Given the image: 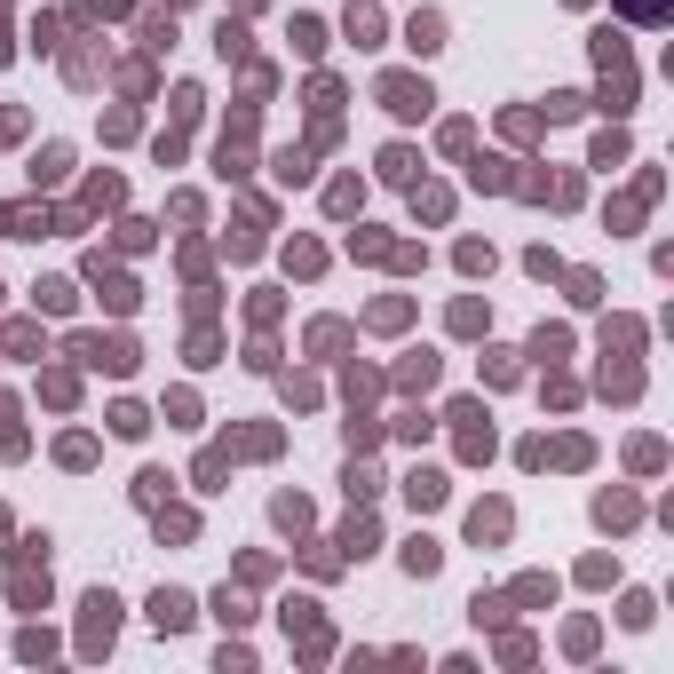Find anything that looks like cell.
<instances>
[{
  "mask_svg": "<svg viewBox=\"0 0 674 674\" xmlns=\"http://www.w3.org/2000/svg\"><path fill=\"white\" fill-rule=\"evenodd\" d=\"M381 104H389L397 119H421L437 96H429V80H413V72H389V80H381Z\"/></svg>",
  "mask_w": 674,
  "mask_h": 674,
  "instance_id": "1",
  "label": "cell"
},
{
  "mask_svg": "<svg viewBox=\"0 0 674 674\" xmlns=\"http://www.w3.org/2000/svg\"><path fill=\"white\" fill-rule=\"evenodd\" d=\"M595 389H603L611 405H635V397H643V365H635V357H603V373H595Z\"/></svg>",
  "mask_w": 674,
  "mask_h": 674,
  "instance_id": "2",
  "label": "cell"
},
{
  "mask_svg": "<svg viewBox=\"0 0 674 674\" xmlns=\"http://www.w3.org/2000/svg\"><path fill=\"white\" fill-rule=\"evenodd\" d=\"M595 524H603V532H635V524H643V500H635L627 484H611V492H595Z\"/></svg>",
  "mask_w": 674,
  "mask_h": 674,
  "instance_id": "3",
  "label": "cell"
},
{
  "mask_svg": "<svg viewBox=\"0 0 674 674\" xmlns=\"http://www.w3.org/2000/svg\"><path fill=\"white\" fill-rule=\"evenodd\" d=\"M635 96H643L635 64H603V96H595V104H603L611 119H627V112H635Z\"/></svg>",
  "mask_w": 674,
  "mask_h": 674,
  "instance_id": "4",
  "label": "cell"
},
{
  "mask_svg": "<svg viewBox=\"0 0 674 674\" xmlns=\"http://www.w3.org/2000/svg\"><path fill=\"white\" fill-rule=\"evenodd\" d=\"M508 524H516L508 500H476V508H468V540H476V548H484V540H508Z\"/></svg>",
  "mask_w": 674,
  "mask_h": 674,
  "instance_id": "5",
  "label": "cell"
},
{
  "mask_svg": "<svg viewBox=\"0 0 674 674\" xmlns=\"http://www.w3.org/2000/svg\"><path fill=\"white\" fill-rule=\"evenodd\" d=\"M643 341H651L643 318H611V326H603V357H643Z\"/></svg>",
  "mask_w": 674,
  "mask_h": 674,
  "instance_id": "6",
  "label": "cell"
},
{
  "mask_svg": "<svg viewBox=\"0 0 674 674\" xmlns=\"http://www.w3.org/2000/svg\"><path fill=\"white\" fill-rule=\"evenodd\" d=\"M627 159H635V143H627V127L611 119V127L595 135V151H587V167H603V175H611V167H627Z\"/></svg>",
  "mask_w": 674,
  "mask_h": 674,
  "instance_id": "7",
  "label": "cell"
},
{
  "mask_svg": "<svg viewBox=\"0 0 674 674\" xmlns=\"http://www.w3.org/2000/svg\"><path fill=\"white\" fill-rule=\"evenodd\" d=\"M112 627H119V603L96 587V595H88V651H104V643H112Z\"/></svg>",
  "mask_w": 674,
  "mask_h": 674,
  "instance_id": "8",
  "label": "cell"
},
{
  "mask_svg": "<svg viewBox=\"0 0 674 674\" xmlns=\"http://www.w3.org/2000/svg\"><path fill=\"white\" fill-rule=\"evenodd\" d=\"M627 468H635V476H659V468H667V437H651V429L627 437Z\"/></svg>",
  "mask_w": 674,
  "mask_h": 674,
  "instance_id": "9",
  "label": "cell"
},
{
  "mask_svg": "<svg viewBox=\"0 0 674 674\" xmlns=\"http://www.w3.org/2000/svg\"><path fill=\"white\" fill-rule=\"evenodd\" d=\"M151 627H167V635H175V627H191V595L159 587V595H151Z\"/></svg>",
  "mask_w": 674,
  "mask_h": 674,
  "instance_id": "10",
  "label": "cell"
},
{
  "mask_svg": "<svg viewBox=\"0 0 674 674\" xmlns=\"http://www.w3.org/2000/svg\"><path fill=\"white\" fill-rule=\"evenodd\" d=\"M405 48H413V56H437V48H445V16H429V8H421V16H413V32H405Z\"/></svg>",
  "mask_w": 674,
  "mask_h": 674,
  "instance_id": "11",
  "label": "cell"
},
{
  "mask_svg": "<svg viewBox=\"0 0 674 674\" xmlns=\"http://www.w3.org/2000/svg\"><path fill=\"white\" fill-rule=\"evenodd\" d=\"M587 460H595V445H587L579 429H571V437H548V468H587Z\"/></svg>",
  "mask_w": 674,
  "mask_h": 674,
  "instance_id": "12",
  "label": "cell"
},
{
  "mask_svg": "<svg viewBox=\"0 0 674 674\" xmlns=\"http://www.w3.org/2000/svg\"><path fill=\"white\" fill-rule=\"evenodd\" d=\"M405 500H413V508H437V500H445V476H437V468H413V476H405Z\"/></svg>",
  "mask_w": 674,
  "mask_h": 674,
  "instance_id": "13",
  "label": "cell"
},
{
  "mask_svg": "<svg viewBox=\"0 0 674 674\" xmlns=\"http://www.w3.org/2000/svg\"><path fill=\"white\" fill-rule=\"evenodd\" d=\"M468 183H476V191H516L508 159H476V167H468Z\"/></svg>",
  "mask_w": 674,
  "mask_h": 674,
  "instance_id": "14",
  "label": "cell"
},
{
  "mask_svg": "<svg viewBox=\"0 0 674 674\" xmlns=\"http://www.w3.org/2000/svg\"><path fill=\"white\" fill-rule=\"evenodd\" d=\"M484 381H500V389L524 381V357H516V349H484Z\"/></svg>",
  "mask_w": 674,
  "mask_h": 674,
  "instance_id": "15",
  "label": "cell"
},
{
  "mask_svg": "<svg viewBox=\"0 0 674 674\" xmlns=\"http://www.w3.org/2000/svg\"><path fill=\"white\" fill-rule=\"evenodd\" d=\"M651 619H659V603H651L643 587H627V595H619V627H651Z\"/></svg>",
  "mask_w": 674,
  "mask_h": 674,
  "instance_id": "16",
  "label": "cell"
},
{
  "mask_svg": "<svg viewBox=\"0 0 674 674\" xmlns=\"http://www.w3.org/2000/svg\"><path fill=\"white\" fill-rule=\"evenodd\" d=\"M563 286H571V302H579V310H595V302H603V278H595V270H556Z\"/></svg>",
  "mask_w": 674,
  "mask_h": 674,
  "instance_id": "17",
  "label": "cell"
},
{
  "mask_svg": "<svg viewBox=\"0 0 674 674\" xmlns=\"http://www.w3.org/2000/svg\"><path fill=\"white\" fill-rule=\"evenodd\" d=\"M532 357H540V365H563V357H571V334H563V326H540V334H532Z\"/></svg>",
  "mask_w": 674,
  "mask_h": 674,
  "instance_id": "18",
  "label": "cell"
},
{
  "mask_svg": "<svg viewBox=\"0 0 674 674\" xmlns=\"http://www.w3.org/2000/svg\"><path fill=\"white\" fill-rule=\"evenodd\" d=\"M611 8H619L627 24H667L674 16V0H611Z\"/></svg>",
  "mask_w": 674,
  "mask_h": 674,
  "instance_id": "19",
  "label": "cell"
},
{
  "mask_svg": "<svg viewBox=\"0 0 674 674\" xmlns=\"http://www.w3.org/2000/svg\"><path fill=\"white\" fill-rule=\"evenodd\" d=\"M437 563H445V548H437V540H429V532H421V540H413V548H405V571H413V579H429V571H437Z\"/></svg>",
  "mask_w": 674,
  "mask_h": 674,
  "instance_id": "20",
  "label": "cell"
},
{
  "mask_svg": "<svg viewBox=\"0 0 674 674\" xmlns=\"http://www.w3.org/2000/svg\"><path fill=\"white\" fill-rule=\"evenodd\" d=\"M64 167H72V151H64V143H48V151L32 159V183H64Z\"/></svg>",
  "mask_w": 674,
  "mask_h": 674,
  "instance_id": "21",
  "label": "cell"
},
{
  "mask_svg": "<svg viewBox=\"0 0 674 674\" xmlns=\"http://www.w3.org/2000/svg\"><path fill=\"white\" fill-rule=\"evenodd\" d=\"M397 381H405V389H429V381H437V357H429V349H413V357L397 365Z\"/></svg>",
  "mask_w": 674,
  "mask_h": 674,
  "instance_id": "22",
  "label": "cell"
},
{
  "mask_svg": "<svg viewBox=\"0 0 674 674\" xmlns=\"http://www.w3.org/2000/svg\"><path fill=\"white\" fill-rule=\"evenodd\" d=\"M595 643H603L595 619H571V627H563V651H571V659H595Z\"/></svg>",
  "mask_w": 674,
  "mask_h": 674,
  "instance_id": "23",
  "label": "cell"
},
{
  "mask_svg": "<svg viewBox=\"0 0 674 674\" xmlns=\"http://www.w3.org/2000/svg\"><path fill=\"white\" fill-rule=\"evenodd\" d=\"M413 215H421V223H445V215H452V191H437V183L413 191Z\"/></svg>",
  "mask_w": 674,
  "mask_h": 674,
  "instance_id": "24",
  "label": "cell"
},
{
  "mask_svg": "<svg viewBox=\"0 0 674 674\" xmlns=\"http://www.w3.org/2000/svg\"><path fill=\"white\" fill-rule=\"evenodd\" d=\"M349 40H357V48H373V40H381V16H373V8H365V0H357V8H349Z\"/></svg>",
  "mask_w": 674,
  "mask_h": 674,
  "instance_id": "25",
  "label": "cell"
},
{
  "mask_svg": "<svg viewBox=\"0 0 674 674\" xmlns=\"http://www.w3.org/2000/svg\"><path fill=\"white\" fill-rule=\"evenodd\" d=\"M603 64H635V56H627V40H619V32H611V24H603V32H595V72H603Z\"/></svg>",
  "mask_w": 674,
  "mask_h": 674,
  "instance_id": "26",
  "label": "cell"
},
{
  "mask_svg": "<svg viewBox=\"0 0 674 674\" xmlns=\"http://www.w3.org/2000/svg\"><path fill=\"white\" fill-rule=\"evenodd\" d=\"M516 603H556V579H548V571H524V579H516Z\"/></svg>",
  "mask_w": 674,
  "mask_h": 674,
  "instance_id": "27",
  "label": "cell"
},
{
  "mask_svg": "<svg viewBox=\"0 0 674 674\" xmlns=\"http://www.w3.org/2000/svg\"><path fill=\"white\" fill-rule=\"evenodd\" d=\"M643 215H651V207H643L635 191H627V199H611V238H619V230H635V223H643Z\"/></svg>",
  "mask_w": 674,
  "mask_h": 674,
  "instance_id": "28",
  "label": "cell"
},
{
  "mask_svg": "<svg viewBox=\"0 0 674 674\" xmlns=\"http://www.w3.org/2000/svg\"><path fill=\"white\" fill-rule=\"evenodd\" d=\"M619 579V556H587L579 563V587H611Z\"/></svg>",
  "mask_w": 674,
  "mask_h": 674,
  "instance_id": "29",
  "label": "cell"
},
{
  "mask_svg": "<svg viewBox=\"0 0 674 674\" xmlns=\"http://www.w3.org/2000/svg\"><path fill=\"white\" fill-rule=\"evenodd\" d=\"M413 167H421V159H413L405 143H397V151H381V175H389V183H413Z\"/></svg>",
  "mask_w": 674,
  "mask_h": 674,
  "instance_id": "30",
  "label": "cell"
},
{
  "mask_svg": "<svg viewBox=\"0 0 674 674\" xmlns=\"http://www.w3.org/2000/svg\"><path fill=\"white\" fill-rule=\"evenodd\" d=\"M460 270L484 278V270H492V246H484V238H460Z\"/></svg>",
  "mask_w": 674,
  "mask_h": 674,
  "instance_id": "31",
  "label": "cell"
},
{
  "mask_svg": "<svg viewBox=\"0 0 674 674\" xmlns=\"http://www.w3.org/2000/svg\"><path fill=\"white\" fill-rule=\"evenodd\" d=\"M468 611H476V627H508V595H476Z\"/></svg>",
  "mask_w": 674,
  "mask_h": 674,
  "instance_id": "32",
  "label": "cell"
},
{
  "mask_svg": "<svg viewBox=\"0 0 674 674\" xmlns=\"http://www.w3.org/2000/svg\"><path fill=\"white\" fill-rule=\"evenodd\" d=\"M278 183H310V151H278Z\"/></svg>",
  "mask_w": 674,
  "mask_h": 674,
  "instance_id": "33",
  "label": "cell"
},
{
  "mask_svg": "<svg viewBox=\"0 0 674 674\" xmlns=\"http://www.w3.org/2000/svg\"><path fill=\"white\" fill-rule=\"evenodd\" d=\"M32 294H40V310H72V286H64V278H40Z\"/></svg>",
  "mask_w": 674,
  "mask_h": 674,
  "instance_id": "34",
  "label": "cell"
},
{
  "mask_svg": "<svg viewBox=\"0 0 674 674\" xmlns=\"http://www.w3.org/2000/svg\"><path fill=\"white\" fill-rule=\"evenodd\" d=\"M452 334H484V302H452Z\"/></svg>",
  "mask_w": 674,
  "mask_h": 674,
  "instance_id": "35",
  "label": "cell"
},
{
  "mask_svg": "<svg viewBox=\"0 0 674 674\" xmlns=\"http://www.w3.org/2000/svg\"><path fill=\"white\" fill-rule=\"evenodd\" d=\"M278 524H286V532H302V524H310V508H302V492H278Z\"/></svg>",
  "mask_w": 674,
  "mask_h": 674,
  "instance_id": "36",
  "label": "cell"
},
{
  "mask_svg": "<svg viewBox=\"0 0 674 674\" xmlns=\"http://www.w3.org/2000/svg\"><path fill=\"white\" fill-rule=\"evenodd\" d=\"M112 429H119V437H143L151 421H143V405H112Z\"/></svg>",
  "mask_w": 674,
  "mask_h": 674,
  "instance_id": "37",
  "label": "cell"
},
{
  "mask_svg": "<svg viewBox=\"0 0 674 674\" xmlns=\"http://www.w3.org/2000/svg\"><path fill=\"white\" fill-rule=\"evenodd\" d=\"M579 112H587V96H571V88H563V96H548V112H540V119H579Z\"/></svg>",
  "mask_w": 674,
  "mask_h": 674,
  "instance_id": "38",
  "label": "cell"
},
{
  "mask_svg": "<svg viewBox=\"0 0 674 674\" xmlns=\"http://www.w3.org/2000/svg\"><path fill=\"white\" fill-rule=\"evenodd\" d=\"M294 48H302V56H318V48H326V32H318L310 16H294Z\"/></svg>",
  "mask_w": 674,
  "mask_h": 674,
  "instance_id": "39",
  "label": "cell"
},
{
  "mask_svg": "<svg viewBox=\"0 0 674 674\" xmlns=\"http://www.w3.org/2000/svg\"><path fill=\"white\" fill-rule=\"evenodd\" d=\"M659 191H667V175H659V167H643V175H635V199H643V207H659Z\"/></svg>",
  "mask_w": 674,
  "mask_h": 674,
  "instance_id": "40",
  "label": "cell"
},
{
  "mask_svg": "<svg viewBox=\"0 0 674 674\" xmlns=\"http://www.w3.org/2000/svg\"><path fill=\"white\" fill-rule=\"evenodd\" d=\"M88 207H119V175H96V183H88Z\"/></svg>",
  "mask_w": 674,
  "mask_h": 674,
  "instance_id": "41",
  "label": "cell"
},
{
  "mask_svg": "<svg viewBox=\"0 0 674 674\" xmlns=\"http://www.w3.org/2000/svg\"><path fill=\"white\" fill-rule=\"evenodd\" d=\"M357 199H365L357 183H334V191H326V207H334V215H357Z\"/></svg>",
  "mask_w": 674,
  "mask_h": 674,
  "instance_id": "42",
  "label": "cell"
},
{
  "mask_svg": "<svg viewBox=\"0 0 674 674\" xmlns=\"http://www.w3.org/2000/svg\"><path fill=\"white\" fill-rule=\"evenodd\" d=\"M571 8H587V0H571Z\"/></svg>",
  "mask_w": 674,
  "mask_h": 674,
  "instance_id": "43",
  "label": "cell"
}]
</instances>
